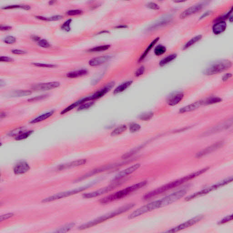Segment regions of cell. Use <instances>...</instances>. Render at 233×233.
I'll list each match as a JSON object with an SVG mask.
<instances>
[{"instance_id": "7dc6e473", "label": "cell", "mask_w": 233, "mask_h": 233, "mask_svg": "<svg viewBox=\"0 0 233 233\" xmlns=\"http://www.w3.org/2000/svg\"><path fill=\"white\" fill-rule=\"evenodd\" d=\"M24 130V129L23 127H19V128H16V129L10 132L9 133V135H10V136L16 137Z\"/></svg>"}, {"instance_id": "9c48e42d", "label": "cell", "mask_w": 233, "mask_h": 233, "mask_svg": "<svg viewBox=\"0 0 233 233\" xmlns=\"http://www.w3.org/2000/svg\"><path fill=\"white\" fill-rule=\"evenodd\" d=\"M203 215H199V216H196V217L189 220L187 221L178 225L177 227L173 228V229H170L169 231H167L166 232L175 233L179 231H181V230H184V229H186V228L193 226L194 224L198 223L199 222L201 221L203 219Z\"/></svg>"}, {"instance_id": "ffe728a7", "label": "cell", "mask_w": 233, "mask_h": 233, "mask_svg": "<svg viewBox=\"0 0 233 233\" xmlns=\"http://www.w3.org/2000/svg\"><path fill=\"white\" fill-rule=\"evenodd\" d=\"M111 58V57L109 55L98 57L91 59L89 61V64L92 67L100 66L107 62Z\"/></svg>"}, {"instance_id": "8fae6325", "label": "cell", "mask_w": 233, "mask_h": 233, "mask_svg": "<svg viewBox=\"0 0 233 233\" xmlns=\"http://www.w3.org/2000/svg\"><path fill=\"white\" fill-rule=\"evenodd\" d=\"M140 166H141V164H139V163H137V164H134V165L127 168L120 172L119 174H117L113 178V179L112 181L113 182V183L119 181L121 179L133 174L135 171L137 170L140 167Z\"/></svg>"}, {"instance_id": "816d5d0a", "label": "cell", "mask_w": 233, "mask_h": 233, "mask_svg": "<svg viewBox=\"0 0 233 233\" xmlns=\"http://www.w3.org/2000/svg\"><path fill=\"white\" fill-rule=\"evenodd\" d=\"M145 71V68L144 66H141L140 68H138L136 72H135V76L136 77H139L140 76H142Z\"/></svg>"}, {"instance_id": "2e32d148", "label": "cell", "mask_w": 233, "mask_h": 233, "mask_svg": "<svg viewBox=\"0 0 233 233\" xmlns=\"http://www.w3.org/2000/svg\"><path fill=\"white\" fill-rule=\"evenodd\" d=\"M60 85L58 82H52L47 83H39L33 87V89L37 91H46L58 88Z\"/></svg>"}, {"instance_id": "4fadbf2b", "label": "cell", "mask_w": 233, "mask_h": 233, "mask_svg": "<svg viewBox=\"0 0 233 233\" xmlns=\"http://www.w3.org/2000/svg\"><path fill=\"white\" fill-rule=\"evenodd\" d=\"M232 123L233 119L231 118V119H229L225 122H223L219 124L214 127H213L212 128L207 130L203 134V136H205L210 135L218 133V132H220L222 130L229 128V127L232 125Z\"/></svg>"}, {"instance_id": "91938a15", "label": "cell", "mask_w": 233, "mask_h": 233, "mask_svg": "<svg viewBox=\"0 0 233 233\" xmlns=\"http://www.w3.org/2000/svg\"><path fill=\"white\" fill-rule=\"evenodd\" d=\"M32 39H33V40H34V41H39V40H40V38L39 37H38L36 36H33V37H32Z\"/></svg>"}, {"instance_id": "bcb514c9", "label": "cell", "mask_w": 233, "mask_h": 233, "mask_svg": "<svg viewBox=\"0 0 233 233\" xmlns=\"http://www.w3.org/2000/svg\"><path fill=\"white\" fill-rule=\"evenodd\" d=\"M140 128H141V126H140V125L136 123H132L130 125L129 130H130V132H132V133H135V132L139 131Z\"/></svg>"}, {"instance_id": "f907efd6", "label": "cell", "mask_w": 233, "mask_h": 233, "mask_svg": "<svg viewBox=\"0 0 233 233\" xmlns=\"http://www.w3.org/2000/svg\"><path fill=\"white\" fill-rule=\"evenodd\" d=\"M14 215V214L13 213H8L6 214H3V215H1V217H0V222H2L3 221L12 218Z\"/></svg>"}, {"instance_id": "9a60e30c", "label": "cell", "mask_w": 233, "mask_h": 233, "mask_svg": "<svg viewBox=\"0 0 233 233\" xmlns=\"http://www.w3.org/2000/svg\"><path fill=\"white\" fill-rule=\"evenodd\" d=\"M224 144V141H219L214 143L213 144L211 145L210 146L204 148L202 151H200L196 155V157L197 158H200L203 157L207 155L212 153L214 151L217 150L221 148Z\"/></svg>"}, {"instance_id": "ee69618b", "label": "cell", "mask_w": 233, "mask_h": 233, "mask_svg": "<svg viewBox=\"0 0 233 233\" xmlns=\"http://www.w3.org/2000/svg\"><path fill=\"white\" fill-rule=\"evenodd\" d=\"M83 13L82 11L81 10H71L68 11L67 14L69 16H74L80 15Z\"/></svg>"}, {"instance_id": "e0dca14e", "label": "cell", "mask_w": 233, "mask_h": 233, "mask_svg": "<svg viewBox=\"0 0 233 233\" xmlns=\"http://www.w3.org/2000/svg\"><path fill=\"white\" fill-rule=\"evenodd\" d=\"M30 169V167L28 163L25 161H20L16 164L13 168V171L16 175H23L28 172Z\"/></svg>"}, {"instance_id": "db71d44e", "label": "cell", "mask_w": 233, "mask_h": 233, "mask_svg": "<svg viewBox=\"0 0 233 233\" xmlns=\"http://www.w3.org/2000/svg\"><path fill=\"white\" fill-rule=\"evenodd\" d=\"M148 8H150V9H153V10H157L160 8L159 5H158L157 4L155 3L154 2H150L147 5Z\"/></svg>"}, {"instance_id": "5b68a950", "label": "cell", "mask_w": 233, "mask_h": 233, "mask_svg": "<svg viewBox=\"0 0 233 233\" xmlns=\"http://www.w3.org/2000/svg\"><path fill=\"white\" fill-rule=\"evenodd\" d=\"M94 183H92L90 184H88V185L83 186V187H80V188L74 189V190H71L59 193L57 194L49 196V197L43 199V200H42V202L43 203L51 202L57 200L63 199L65 197H68V196H70L71 195L77 194V193L83 191L85 190L86 189L91 187Z\"/></svg>"}, {"instance_id": "681fc988", "label": "cell", "mask_w": 233, "mask_h": 233, "mask_svg": "<svg viewBox=\"0 0 233 233\" xmlns=\"http://www.w3.org/2000/svg\"><path fill=\"white\" fill-rule=\"evenodd\" d=\"M34 66L38 67H42V68H55L56 66L53 64H44V63H33Z\"/></svg>"}, {"instance_id": "d4e9b609", "label": "cell", "mask_w": 233, "mask_h": 233, "mask_svg": "<svg viewBox=\"0 0 233 233\" xmlns=\"http://www.w3.org/2000/svg\"><path fill=\"white\" fill-rule=\"evenodd\" d=\"M88 73V71L86 69H81L68 72L67 74V77L71 78H75L85 76Z\"/></svg>"}, {"instance_id": "ba28073f", "label": "cell", "mask_w": 233, "mask_h": 233, "mask_svg": "<svg viewBox=\"0 0 233 233\" xmlns=\"http://www.w3.org/2000/svg\"><path fill=\"white\" fill-rule=\"evenodd\" d=\"M120 183H119V181L114 182L113 184H111L110 186L102 188V189L97 190L95 191L89 193H84L82 195V197L85 199H91V198H95V197L101 196V195H103L105 193L111 191L113 190V189H115L118 185H120Z\"/></svg>"}, {"instance_id": "6da1fadb", "label": "cell", "mask_w": 233, "mask_h": 233, "mask_svg": "<svg viewBox=\"0 0 233 233\" xmlns=\"http://www.w3.org/2000/svg\"><path fill=\"white\" fill-rule=\"evenodd\" d=\"M135 204L134 203H133L126 204V205H123L122 207L117 209L105 215H103V216L99 217V218H97V219L93 220L85 224L81 225L79 227L78 229L80 230H85V229H89L91 227L98 225V224H100L102 223L105 221H107L109 219L114 218L115 216L126 212L127 211L130 210V209H132L135 206Z\"/></svg>"}, {"instance_id": "7c38bea8", "label": "cell", "mask_w": 233, "mask_h": 233, "mask_svg": "<svg viewBox=\"0 0 233 233\" xmlns=\"http://www.w3.org/2000/svg\"><path fill=\"white\" fill-rule=\"evenodd\" d=\"M114 85H115V83L113 82H109L101 89L98 91L92 96L88 97L89 101H93L95 100L100 99L110 92L114 87Z\"/></svg>"}, {"instance_id": "4316f807", "label": "cell", "mask_w": 233, "mask_h": 233, "mask_svg": "<svg viewBox=\"0 0 233 233\" xmlns=\"http://www.w3.org/2000/svg\"><path fill=\"white\" fill-rule=\"evenodd\" d=\"M159 39V38H158H158H156V39H155V40H153V41L151 42V43H150V44L149 45V46L148 47L147 49L145 50L144 54H143L141 55V57H140V58L139 59L138 61H139V62H140L141 61H142L144 60V58H145V57H146L147 56V55L148 54L149 52L151 51V50L152 49V48H153V47L155 46V45L156 44L158 43V42Z\"/></svg>"}, {"instance_id": "f1b7e54d", "label": "cell", "mask_w": 233, "mask_h": 233, "mask_svg": "<svg viewBox=\"0 0 233 233\" xmlns=\"http://www.w3.org/2000/svg\"><path fill=\"white\" fill-rule=\"evenodd\" d=\"M202 36L201 35H199L196 36L194 37H193L192 38L189 40L185 45L183 47V50H186V49H188L189 47H190L192 46L194 44L196 43L197 42L200 41L201 39L202 38Z\"/></svg>"}, {"instance_id": "277c9868", "label": "cell", "mask_w": 233, "mask_h": 233, "mask_svg": "<svg viewBox=\"0 0 233 233\" xmlns=\"http://www.w3.org/2000/svg\"><path fill=\"white\" fill-rule=\"evenodd\" d=\"M232 63L229 60H222L216 61L207 67L204 71V74L210 76L223 72L232 67Z\"/></svg>"}, {"instance_id": "9f6ffc18", "label": "cell", "mask_w": 233, "mask_h": 233, "mask_svg": "<svg viewBox=\"0 0 233 233\" xmlns=\"http://www.w3.org/2000/svg\"><path fill=\"white\" fill-rule=\"evenodd\" d=\"M12 53L15 54L23 55L26 54V52L23 50H18V49H14L12 51Z\"/></svg>"}, {"instance_id": "5bb4252c", "label": "cell", "mask_w": 233, "mask_h": 233, "mask_svg": "<svg viewBox=\"0 0 233 233\" xmlns=\"http://www.w3.org/2000/svg\"><path fill=\"white\" fill-rule=\"evenodd\" d=\"M204 6V4H203V3L198 4L190 6L184 10L181 13L180 18L181 19H184V18H187L188 16L199 12L202 10Z\"/></svg>"}, {"instance_id": "1f68e13d", "label": "cell", "mask_w": 233, "mask_h": 233, "mask_svg": "<svg viewBox=\"0 0 233 233\" xmlns=\"http://www.w3.org/2000/svg\"><path fill=\"white\" fill-rule=\"evenodd\" d=\"M177 55L176 54H170V55L166 57L165 58L163 59L161 61L159 62V66L161 67L165 66L168 63H170L171 61H174L177 57Z\"/></svg>"}, {"instance_id": "7402d4cb", "label": "cell", "mask_w": 233, "mask_h": 233, "mask_svg": "<svg viewBox=\"0 0 233 233\" xmlns=\"http://www.w3.org/2000/svg\"><path fill=\"white\" fill-rule=\"evenodd\" d=\"M227 27V24L224 21H219L213 26L212 30L215 35H219L224 33Z\"/></svg>"}, {"instance_id": "4dcf8cb0", "label": "cell", "mask_w": 233, "mask_h": 233, "mask_svg": "<svg viewBox=\"0 0 233 233\" xmlns=\"http://www.w3.org/2000/svg\"><path fill=\"white\" fill-rule=\"evenodd\" d=\"M33 133V130H24L22 133H20L16 137L15 139L17 141H20V140H24L28 138Z\"/></svg>"}, {"instance_id": "836d02e7", "label": "cell", "mask_w": 233, "mask_h": 233, "mask_svg": "<svg viewBox=\"0 0 233 233\" xmlns=\"http://www.w3.org/2000/svg\"><path fill=\"white\" fill-rule=\"evenodd\" d=\"M31 93V91L29 90H18L13 92L12 95L13 97H25L30 95Z\"/></svg>"}, {"instance_id": "74e56055", "label": "cell", "mask_w": 233, "mask_h": 233, "mask_svg": "<svg viewBox=\"0 0 233 233\" xmlns=\"http://www.w3.org/2000/svg\"><path fill=\"white\" fill-rule=\"evenodd\" d=\"M110 47V45H104L96 47H93L90 49L89 51L90 52H99L102 51H106L108 50Z\"/></svg>"}, {"instance_id": "f546056e", "label": "cell", "mask_w": 233, "mask_h": 233, "mask_svg": "<svg viewBox=\"0 0 233 233\" xmlns=\"http://www.w3.org/2000/svg\"><path fill=\"white\" fill-rule=\"evenodd\" d=\"M222 101L221 98L219 97H212L203 100V105H210L214 103H220Z\"/></svg>"}, {"instance_id": "3957f363", "label": "cell", "mask_w": 233, "mask_h": 233, "mask_svg": "<svg viewBox=\"0 0 233 233\" xmlns=\"http://www.w3.org/2000/svg\"><path fill=\"white\" fill-rule=\"evenodd\" d=\"M189 181L188 176H186L183 178H181L179 179L176 180L172 182L169 183L167 184H165L158 189H155L152 191L148 192L144 196V200L151 199L156 195L161 194L171 189H174L175 187L183 184L184 183Z\"/></svg>"}, {"instance_id": "ac0fdd59", "label": "cell", "mask_w": 233, "mask_h": 233, "mask_svg": "<svg viewBox=\"0 0 233 233\" xmlns=\"http://www.w3.org/2000/svg\"><path fill=\"white\" fill-rule=\"evenodd\" d=\"M182 92H176L172 93L167 99V103L170 106H174L179 103L184 97Z\"/></svg>"}, {"instance_id": "83f0119b", "label": "cell", "mask_w": 233, "mask_h": 233, "mask_svg": "<svg viewBox=\"0 0 233 233\" xmlns=\"http://www.w3.org/2000/svg\"><path fill=\"white\" fill-rule=\"evenodd\" d=\"M170 22V19L169 18H164V19H162L160 20L159 22H157L155 23L153 25L149 27L148 30L149 31H152V30H156L157 28L162 27L164 26L165 25L167 24L168 23Z\"/></svg>"}, {"instance_id": "6f0895ef", "label": "cell", "mask_w": 233, "mask_h": 233, "mask_svg": "<svg viewBox=\"0 0 233 233\" xmlns=\"http://www.w3.org/2000/svg\"><path fill=\"white\" fill-rule=\"evenodd\" d=\"M12 27L9 26H2L1 25L0 26V29L1 31H9V30L12 29Z\"/></svg>"}, {"instance_id": "c3c4849f", "label": "cell", "mask_w": 233, "mask_h": 233, "mask_svg": "<svg viewBox=\"0 0 233 233\" xmlns=\"http://www.w3.org/2000/svg\"><path fill=\"white\" fill-rule=\"evenodd\" d=\"M38 44L43 48H48L50 47L49 42L46 39H40L38 42Z\"/></svg>"}, {"instance_id": "f5cc1de1", "label": "cell", "mask_w": 233, "mask_h": 233, "mask_svg": "<svg viewBox=\"0 0 233 233\" xmlns=\"http://www.w3.org/2000/svg\"><path fill=\"white\" fill-rule=\"evenodd\" d=\"M232 220L233 215L231 214V215H229V216H227V217L223 218L222 220H221L220 221L218 222V224H224L228 222L231 221Z\"/></svg>"}, {"instance_id": "8992f818", "label": "cell", "mask_w": 233, "mask_h": 233, "mask_svg": "<svg viewBox=\"0 0 233 233\" xmlns=\"http://www.w3.org/2000/svg\"><path fill=\"white\" fill-rule=\"evenodd\" d=\"M160 208H161L160 200L152 202L134 211L128 216V219L129 220H133L145 214Z\"/></svg>"}, {"instance_id": "ab89813d", "label": "cell", "mask_w": 233, "mask_h": 233, "mask_svg": "<svg viewBox=\"0 0 233 233\" xmlns=\"http://www.w3.org/2000/svg\"><path fill=\"white\" fill-rule=\"evenodd\" d=\"M15 8H22L26 10H30V6L27 5H8L7 6H5L2 9H15Z\"/></svg>"}, {"instance_id": "94428289", "label": "cell", "mask_w": 233, "mask_h": 233, "mask_svg": "<svg viewBox=\"0 0 233 233\" xmlns=\"http://www.w3.org/2000/svg\"><path fill=\"white\" fill-rule=\"evenodd\" d=\"M210 14V12H205V13L203 14L202 16L201 17H200V19H203V18H204V17L208 16Z\"/></svg>"}, {"instance_id": "d590c367", "label": "cell", "mask_w": 233, "mask_h": 233, "mask_svg": "<svg viewBox=\"0 0 233 233\" xmlns=\"http://www.w3.org/2000/svg\"><path fill=\"white\" fill-rule=\"evenodd\" d=\"M36 18L39 20H43V21H58L61 20L63 18V16L61 15H56L54 16H52L50 17H46L42 16H37Z\"/></svg>"}, {"instance_id": "52a82bcc", "label": "cell", "mask_w": 233, "mask_h": 233, "mask_svg": "<svg viewBox=\"0 0 233 233\" xmlns=\"http://www.w3.org/2000/svg\"><path fill=\"white\" fill-rule=\"evenodd\" d=\"M187 192V189H181L161 199L160 200L161 201V208L170 205L178 200H180L186 194Z\"/></svg>"}, {"instance_id": "6125c7cd", "label": "cell", "mask_w": 233, "mask_h": 233, "mask_svg": "<svg viewBox=\"0 0 233 233\" xmlns=\"http://www.w3.org/2000/svg\"><path fill=\"white\" fill-rule=\"evenodd\" d=\"M127 26H126L125 25H121V26H117V27H116L117 28H126Z\"/></svg>"}, {"instance_id": "f6af8a7d", "label": "cell", "mask_w": 233, "mask_h": 233, "mask_svg": "<svg viewBox=\"0 0 233 233\" xmlns=\"http://www.w3.org/2000/svg\"><path fill=\"white\" fill-rule=\"evenodd\" d=\"M16 37H14L11 36H8L6 37L4 39V43L8 44H12L15 43L16 42Z\"/></svg>"}, {"instance_id": "44dd1931", "label": "cell", "mask_w": 233, "mask_h": 233, "mask_svg": "<svg viewBox=\"0 0 233 233\" xmlns=\"http://www.w3.org/2000/svg\"><path fill=\"white\" fill-rule=\"evenodd\" d=\"M203 105V100H201L183 107L180 110L179 112L181 113L190 112L197 110Z\"/></svg>"}, {"instance_id": "11a10c76", "label": "cell", "mask_w": 233, "mask_h": 233, "mask_svg": "<svg viewBox=\"0 0 233 233\" xmlns=\"http://www.w3.org/2000/svg\"><path fill=\"white\" fill-rule=\"evenodd\" d=\"M13 61L12 58L8 57L2 56L0 57V61L3 62H12Z\"/></svg>"}, {"instance_id": "603a6c76", "label": "cell", "mask_w": 233, "mask_h": 233, "mask_svg": "<svg viewBox=\"0 0 233 233\" xmlns=\"http://www.w3.org/2000/svg\"><path fill=\"white\" fill-rule=\"evenodd\" d=\"M54 113V110L50 111L44 114H42V115H40V116L36 117L34 119L31 120L30 122V123L31 124H35L40 123V122L48 119V118L53 116Z\"/></svg>"}, {"instance_id": "b9f144b4", "label": "cell", "mask_w": 233, "mask_h": 233, "mask_svg": "<svg viewBox=\"0 0 233 233\" xmlns=\"http://www.w3.org/2000/svg\"><path fill=\"white\" fill-rule=\"evenodd\" d=\"M71 22H72L71 19H68L66 21L61 25V29L66 32H69L71 30Z\"/></svg>"}, {"instance_id": "cb8c5ba5", "label": "cell", "mask_w": 233, "mask_h": 233, "mask_svg": "<svg viewBox=\"0 0 233 233\" xmlns=\"http://www.w3.org/2000/svg\"><path fill=\"white\" fill-rule=\"evenodd\" d=\"M87 98H83V99H81L79 100L78 101L74 103H72V104H71L69 106H68L66 109L63 110L61 112V114H64L65 113H67L68 112L72 110L73 109L76 108V107H78L79 105H81L82 103H84L87 102L88 101V99H87Z\"/></svg>"}, {"instance_id": "484cf974", "label": "cell", "mask_w": 233, "mask_h": 233, "mask_svg": "<svg viewBox=\"0 0 233 233\" xmlns=\"http://www.w3.org/2000/svg\"><path fill=\"white\" fill-rule=\"evenodd\" d=\"M132 83H133L132 81H128L122 83L121 85H119L113 91V93L114 94H117L124 91L132 85Z\"/></svg>"}, {"instance_id": "30bf717a", "label": "cell", "mask_w": 233, "mask_h": 233, "mask_svg": "<svg viewBox=\"0 0 233 233\" xmlns=\"http://www.w3.org/2000/svg\"><path fill=\"white\" fill-rule=\"evenodd\" d=\"M221 187H222V185L221 183V182H218L217 183H215V184H213V185H211V186H209V187L205 188V189H203V190H201L195 193L188 196L187 198H185V200L187 201L191 200H193V199L198 198V197H200V196H203V195H205V194H208L210 192L213 191L214 190H217V189Z\"/></svg>"}, {"instance_id": "e575fe53", "label": "cell", "mask_w": 233, "mask_h": 233, "mask_svg": "<svg viewBox=\"0 0 233 233\" xmlns=\"http://www.w3.org/2000/svg\"><path fill=\"white\" fill-rule=\"evenodd\" d=\"M166 52V48L164 46L158 45L155 48L154 53L158 56L162 55Z\"/></svg>"}, {"instance_id": "7bdbcfd3", "label": "cell", "mask_w": 233, "mask_h": 233, "mask_svg": "<svg viewBox=\"0 0 233 233\" xmlns=\"http://www.w3.org/2000/svg\"><path fill=\"white\" fill-rule=\"evenodd\" d=\"M48 94H43V95H40V96H37V97H34V98H31L30 99L28 100V102H37L38 101L42 100L46 98H48Z\"/></svg>"}, {"instance_id": "60d3db41", "label": "cell", "mask_w": 233, "mask_h": 233, "mask_svg": "<svg viewBox=\"0 0 233 233\" xmlns=\"http://www.w3.org/2000/svg\"><path fill=\"white\" fill-rule=\"evenodd\" d=\"M94 104V102L93 101L90 102H85L82 103L81 105H80L79 107L78 110H88L91 107L93 104Z\"/></svg>"}, {"instance_id": "680465c9", "label": "cell", "mask_w": 233, "mask_h": 233, "mask_svg": "<svg viewBox=\"0 0 233 233\" xmlns=\"http://www.w3.org/2000/svg\"><path fill=\"white\" fill-rule=\"evenodd\" d=\"M232 76V74H231V73H227V74H225V75L223 76V77L222 80L224 82L228 80L229 78H231Z\"/></svg>"}, {"instance_id": "8d00e7d4", "label": "cell", "mask_w": 233, "mask_h": 233, "mask_svg": "<svg viewBox=\"0 0 233 233\" xmlns=\"http://www.w3.org/2000/svg\"><path fill=\"white\" fill-rule=\"evenodd\" d=\"M75 224L73 223L68 224H66L65 226H62L61 228L56 231L55 232L57 233H66L70 231L71 229L74 227Z\"/></svg>"}, {"instance_id": "7a4b0ae2", "label": "cell", "mask_w": 233, "mask_h": 233, "mask_svg": "<svg viewBox=\"0 0 233 233\" xmlns=\"http://www.w3.org/2000/svg\"><path fill=\"white\" fill-rule=\"evenodd\" d=\"M147 183L148 182L147 181H144L131 185L125 189H123L117 192L103 198L101 200H100V203L102 204H107L114 201L121 200L129 195L132 193L134 192V191H135L144 187L147 184Z\"/></svg>"}, {"instance_id": "d6a6232c", "label": "cell", "mask_w": 233, "mask_h": 233, "mask_svg": "<svg viewBox=\"0 0 233 233\" xmlns=\"http://www.w3.org/2000/svg\"><path fill=\"white\" fill-rule=\"evenodd\" d=\"M127 130V127L125 125H121L115 128L113 131L112 132L111 135L112 136H117L121 135V134L125 132Z\"/></svg>"}, {"instance_id": "be15d7a7", "label": "cell", "mask_w": 233, "mask_h": 233, "mask_svg": "<svg viewBox=\"0 0 233 233\" xmlns=\"http://www.w3.org/2000/svg\"><path fill=\"white\" fill-rule=\"evenodd\" d=\"M56 2V1H50V2H49V4L50 5H53L54 4H55V3Z\"/></svg>"}, {"instance_id": "f35d334b", "label": "cell", "mask_w": 233, "mask_h": 233, "mask_svg": "<svg viewBox=\"0 0 233 233\" xmlns=\"http://www.w3.org/2000/svg\"><path fill=\"white\" fill-rule=\"evenodd\" d=\"M154 116V113L152 112H146L142 113L139 117V119L142 121H148Z\"/></svg>"}, {"instance_id": "d6986e66", "label": "cell", "mask_w": 233, "mask_h": 233, "mask_svg": "<svg viewBox=\"0 0 233 233\" xmlns=\"http://www.w3.org/2000/svg\"><path fill=\"white\" fill-rule=\"evenodd\" d=\"M87 162V160L85 159H78L75 160L69 163H66L61 165L58 167L59 170H63L65 169H69L72 168L78 167L80 166L83 165H85Z\"/></svg>"}]
</instances>
